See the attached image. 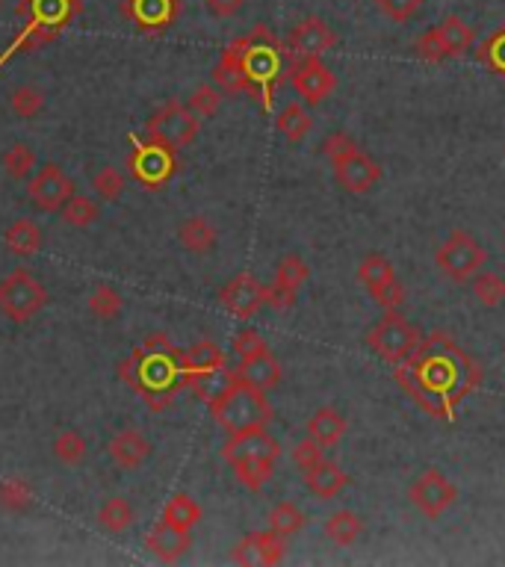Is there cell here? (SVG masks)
<instances>
[{"mask_svg":"<svg viewBox=\"0 0 505 567\" xmlns=\"http://www.w3.org/2000/svg\"><path fill=\"white\" fill-rule=\"evenodd\" d=\"M243 3L246 0H204V6L213 18H234L243 9Z\"/></svg>","mask_w":505,"mask_h":567,"instance_id":"47","label":"cell"},{"mask_svg":"<svg viewBox=\"0 0 505 567\" xmlns=\"http://www.w3.org/2000/svg\"><path fill=\"white\" fill-rule=\"evenodd\" d=\"M27 192H30V201L36 204V210L54 213V210H63L65 201L74 195V184L57 163H45L42 169L33 172Z\"/></svg>","mask_w":505,"mask_h":567,"instance_id":"11","label":"cell"},{"mask_svg":"<svg viewBox=\"0 0 505 567\" xmlns=\"http://www.w3.org/2000/svg\"><path fill=\"white\" fill-rule=\"evenodd\" d=\"M163 520H169L172 526L190 532L192 526L201 520V508H198V503L192 500L190 494H175V497L166 503V508H163Z\"/></svg>","mask_w":505,"mask_h":567,"instance_id":"34","label":"cell"},{"mask_svg":"<svg viewBox=\"0 0 505 567\" xmlns=\"http://www.w3.org/2000/svg\"><path fill=\"white\" fill-rule=\"evenodd\" d=\"M63 222L71 225V228H89L95 219H98V204L89 198V195H71L68 201L63 204Z\"/></svg>","mask_w":505,"mask_h":567,"instance_id":"36","label":"cell"},{"mask_svg":"<svg viewBox=\"0 0 505 567\" xmlns=\"http://www.w3.org/2000/svg\"><path fill=\"white\" fill-rule=\"evenodd\" d=\"M319 151H322V157H325L331 166H337L340 160L352 157V154H355V151H361V148H358V142H355L349 133H328V136L322 139Z\"/></svg>","mask_w":505,"mask_h":567,"instance_id":"41","label":"cell"},{"mask_svg":"<svg viewBox=\"0 0 505 567\" xmlns=\"http://www.w3.org/2000/svg\"><path fill=\"white\" fill-rule=\"evenodd\" d=\"M113 464H119L122 470H136L151 458V441L139 432V429H122L110 446H107Z\"/></svg>","mask_w":505,"mask_h":567,"instance_id":"18","label":"cell"},{"mask_svg":"<svg viewBox=\"0 0 505 567\" xmlns=\"http://www.w3.org/2000/svg\"><path fill=\"white\" fill-rule=\"evenodd\" d=\"M178 240L190 254H207L216 249V228L204 216H187L178 225Z\"/></svg>","mask_w":505,"mask_h":567,"instance_id":"25","label":"cell"},{"mask_svg":"<svg viewBox=\"0 0 505 567\" xmlns=\"http://www.w3.org/2000/svg\"><path fill=\"white\" fill-rule=\"evenodd\" d=\"M420 328L411 325L399 311H384L381 319L367 331V346L387 364L405 361L420 346Z\"/></svg>","mask_w":505,"mask_h":567,"instance_id":"4","label":"cell"},{"mask_svg":"<svg viewBox=\"0 0 505 567\" xmlns=\"http://www.w3.org/2000/svg\"><path fill=\"white\" fill-rule=\"evenodd\" d=\"M130 9L148 27H166L178 15V0H130Z\"/></svg>","mask_w":505,"mask_h":567,"instance_id":"31","label":"cell"},{"mask_svg":"<svg viewBox=\"0 0 505 567\" xmlns=\"http://www.w3.org/2000/svg\"><path fill=\"white\" fill-rule=\"evenodd\" d=\"M133 169H136V178H142L145 184H163L172 172H175V163H172V151L163 148V145H148L139 151V157L133 160Z\"/></svg>","mask_w":505,"mask_h":567,"instance_id":"21","label":"cell"},{"mask_svg":"<svg viewBox=\"0 0 505 567\" xmlns=\"http://www.w3.org/2000/svg\"><path fill=\"white\" fill-rule=\"evenodd\" d=\"M290 51L302 60V57H322L337 45V33L328 27V21L308 15L302 18L293 30H290Z\"/></svg>","mask_w":505,"mask_h":567,"instance_id":"15","label":"cell"},{"mask_svg":"<svg viewBox=\"0 0 505 567\" xmlns=\"http://www.w3.org/2000/svg\"><path fill=\"white\" fill-rule=\"evenodd\" d=\"M423 3H426V0H376L381 15L390 18V21H396V24L414 21V18L423 12Z\"/></svg>","mask_w":505,"mask_h":567,"instance_id":"44","label":"cell"},{"mask_svg":"<svg viewBox=\"0 0 505 567\" xmlns=\"http://www.w3.org/2000/svg\"><path fill=\"white\" fill-rule=\"evenodd\" d=\"M476 42V33L467 21H461L458 15H446L441 24H435L432 30H426L414 51L420 60L426 63H443V60H452V57H461L473 48Z\"/></svg>","mask_w":505,"mask_h":567,"instance_id":"5","label":"cell"},{"mask_svg":"<svg viewBox=\"0 0 505 567\" xmlns=\"http://www.w3.org/2000/svg\"><path fill=\"white\" fill-rule=\"evenodd\" d=\"M293 461H296V467L305 473V470H311L314 464L322 461V446L314 441V438H305V441H299L293 446Z\"/></svg>","mask_w":505,"mask_h":567,"instance_id":"46","label":"cell"},{"mask_svg":"<svg viewBox=\"0 0 505 567\" xmlns=\"http://www.w3.org/2000/svg\"><path fill=\"white\" fill-rule=\"evenodd\" d=\"M305 485L316 500H334V497H340V491H346L349 476L340 470V464L322 458L311 470H305Z\"/></svg>","mask_w":505,"mask_h":567,"instance_id":"20","label":"cell"},{"mask_svg":"<svg viewBox=\"0 0 505 567\" xmlns=\"http://www.w3.org/2000/svg\"><path fill=\"white\" fill-rule=\"evenodd\" d=\"M488 260V252L482 249V243L467 234V231H452L435 252V263L443 275L455 284H464L470 281L476 272H482Z\"/></svg>","mask_w":505,"mask_h":567,"instance_id":"6","label":"cell"},{"mask_svg":"<svg viewBox=\"0 0 505 567\" xmlns=\"http://www.w3.org/2000/svg\"><path fill=\"white\" fill-rule=\"evenodd\" d=\"M181 367H184V376H190V373H204V370L228 367V361H225V352H222L213 340H201V343H195L192 349L181 352Z\"/></svg>","mask_w":505,"mask_h":567,"instance_id":"28","label":"cell"},{"mask_svg":"<svg viewBox=\"0 0 505 567\" xmlns=\"http://www.w3.org/2000/svg\"><path fill=\"white\" fill-rule=\"evenodd\" d=\"M213 420L228 435L249 432V429H266L272 423V405L263 390H257L246 381H237L222 399L210 405Z\"/></svg>","mask_w":505,"mask_h":567,"instance_id":"2","label":"cell"},{"mask_svg":"<svg viewBox=\"0 0 505 567\" xmlns=\"http://www.w3.org/2000/svg\"><path fill=\"white\" fill-rule=\"evenodd\" d=\"M0 163H3V169H6L9 178H15V181H30L33 172H36V151H33L27 142H12V145L3 151Z\"/></svg>","mask_w":505,"mask_h":567,"instance_id":"29","label":"cell"},{"mask_svg":"<svg viewBox=\"0 0 505 567\" xmlns=\"http://www.w3.org/2000/svg\"><path fill=\"white\" fill-rule=\"evenodd\" d=\"M3 3H6V0H0V6H3Z\"/></svg>","mask_w":505,"mask_h":567,"instance_id":"48","label":"cell"},{"mask_svg":"<svg viewBox=\"0 0 505 567\" xmlns=\"http://www.w3.org/2000/svg\"><path fill=\"white\" fill-rule=\"evenodd\" d=\"M476 57H479V63H485L488 68H494L497 74L505 77V24L482 42V48L476 51Z\"/></svg>","mask_w":505,"mask_h":567,"instance_id":"42","label":"cell"},{"mask_svg":"<svg viewBox=\"0 0 505 567\" xmlns=\"http://www.w3.org/2000/svg\"><path fill=\"white\" fill-rule=\"evenodd\" d=\"M222 455L234 467L240 485H246L249 491H260L275 473V464L281 458V443L266 429H249V432L228 435Z\"/></svg>","mask_w":505,"mask_h":567,"instance_id":"1","label":"cell"},{"mask_svg":"<svg viewBox=\"0 0 505 567\" xmlns=\"http://www.w3.org/2000/svg\"><path fill=\"white\" fill-rule=\"evenodd\" d=\"M98 523L107 532L122 535V532H127L133 526V505L127 503L125 497H110L107 503L98 508Z\"/></svg>","mask_w":505,"mask_h":567,"instance_id":"33","label":"cell"},{"mask_svg":"<svg viewBox=\"0 0 505 567\" xmlns=\"http://www.w3.org/2000/svg\"><path fill=\"white\" fill-rule=\"evenodd\" d=\"M334 178H337V184L346 189V192H352V195H367V192H373L376 184L381 181V166L370 154L355 151L352 157H346V160H340V163L334 166Z\"/></svg>","mask_w":505,"mask_h":567,"instance_id":"16","label":"cell"},{"mask_svg":"<svg viewBox=\"0 0 505 567\" xmlns=\"http://www.w3.org/2000/svg\"><path fill=\"white\" fill-rule=\"evenodd\" d=\"M290 80L296 86V92L305 98V104H322L334 89H337V77L328 65L319 57H302L293 65Z\"/></svg>","mask_w":505,"mask_h":567,"instance_id":"13","label":"cell"},{"mask_svg":"<svg viewBox=\"0 0 505 567\" xmlns=\"http://www.w3.org/2000/svg\"><path fill=\"white\" fill-rule=\"evenodd\" d=\"M234 355L243 361V358H254V355H260V352H269V346H266V340H263V334L260 331H254V328H243V331H237V337H234Z\"/></svg>","mask_w":505,"mask_h":567,"instance_id":"45","label":"cell"},{"mask_svg":"<svg viewBox=\"0 0 505 567\" xmlns=\"http://www.w3.org/2000/svg\"><path fill=\"white\" fill-rule=\"evenodd\" d=\"M92 187H95V192H98L104 201H116V198H122V192H125V175H122L116 166H104V169L95 172Z\"/></svg>","mask_w":505,"mask_h":567,"instance_id":"43","label":"cell"},{"mask_svg":"<svg viewBox=\"0 0 505 567\" xmlns=\"http://www.w3.org/2000/svg\"><path fill=\"white\" fill-rule=\"evenodd\" d=\"M187 107H190L198 119H210V116H216L219 107H222V89H219L216 83H204V86H198V89L190 95V104H187Z\"/></svg>","mask_w":505,"mask_h":567,"instance_id":"40","label":"cell"},{"mask_svg":"<svg viewBox=\"0 0 505 567\" xmlns=\"http://www.w3.org/2000/svg\"><path fill=\"white\" fill-rule=\"evenodd\" d=\"M358 281L367 287V293L376 299L381 311H399V305L405 302V287L396 278L393 263L379 252H370L361 257L358 263Z\"/></svg>","mask_w":505,"mask_h":567,"instance_id":"7","label":"cell"},{"mask_svg":"<svg viewBox=\"0 0 505 567\" xmlns=\"http://www.w3.org/2000/svg\"><path fill=\"white\" fill-rule=\"evenodd\" d=\"M122 293L110 284H98L92 293H89V311L98 316V319H113V316L122 314Z\"/></svg>","mask_w":505,"mask_h":567,"instance_id":"37","label":"cell"},{"mask_svg":"<svg viewBox=\"0 0 505 567\" xmlns=\"http://www.w3.org/2000/svg\"><path fill=\"white\" fill-rule=\"evenodd\" d=\"M222 308L237 319H252L260 314V308L266 305V287L254 278L252 272H240L234 275L222 293H219Z\"/></svg>","mask_w":505,"mask_h":567,"instance_id":"12","label":"cell"},{"mask_svg":"<svg viewBox=\"0 0 505 567\" xmlns=\"http://www.w3.org/2000/svg\"><path fill=\"white\" fill-rule=\"evenodd\" d=\"M361 532H364V520L352 508H340L325 520V538L337 547H352L361 538Z\"/></svg>","mask_w":505,"mask_h":567,"instance_id":"26","label":"cell"},{"mask_svg":"<svg viewBox=\"0 0 505 567\" xmlns=\"http://www.w3.org/2000/svg\"><path fill=\"white\" fill-rule=\"evenodd\" d=\"M346 429H349L346 417H343L337 408H331V405L314 411L311 420H308V438H314L322 449H325V446H337V443L343 441Z\"/></svg>","mask_w":505,"mask_h":567,"instance_id":"23","label":"cell"},{"mask_svg":"<svg viewBox=\"0 0 505 567\" xmlns=\"http://www.w3.org/2000/svg\"><path fill=\"white\" fill-rule=\"evenodd\" d=\"M30 505H33V488L24 479H3L0 482V508L27 511Z\"/></svg>","mask_w":505,"mask_h":567,"instance_id":"39","label":"cell"},{"mask_svg":"<svg viewBox=\"0 0 505 567\" xmlns=\"http://www.w3.org/2000/svg\"><path fill=\"white\" fill-rule=\"evenodd\" d=\"M284 538L275 535L272 529L266 532H252L246 535L234 550H231V562L234 565H246V567H272L284 562Z\"/></svg>","mask_w":505,"mask_h":567,"instance_id":"14","label":"cell"},{"mask_svg":"<svg viewBox=\"0 0 505 567\" xmlns=\"http://www.w3.org/2000/svg\"><path fill=\"white\" fill-rule=\"evenodd\" d=\"M190 544V532L172 526L169 520H160V523L148 532V538H145V547H148L157 559H163V562H178V559L190 550Z\"/></svg>","mask_w":505,"mask_h":567,"instance_id":"17","label":"cell"},{"mask_svg":"<svg viewBox=\"0 0 505 567\" xmlns=\"http://www.w3.org/2000/svg\"><path fill=\"white\" fill-rule=\"evenodd\" d=\"M237 378L252 384L257 390L269 393L281 384V364L272 352H260L254 358H243L240 367H237Z\"/></svg>","mask_w":505,"mask_h":567,"instance_id":"19","label":"cell"},{"mask_svg":"<svg viewBox=\"0 0 505 567\" xmlns=\"http://www.w3.org/2000/svg\"><path fill=\"white\" fill-rule=\"evenodd\" d=\"M408 497H411V503L417 505L420 514H426L429 520H435V517H441L443 511H449L455 505L458 488L443 476L441 470H426L408 488Z\"/></svg>","mask_w":505,"mask_h":567,"instance_id":"9","label":"cell"},{"mask_svg":"<svg viewBox=\"0 0 505 567\" xmlns=\"http://www.w3.org/2000/svg\"><path fill=\"white\" fill-rule=\"evenodd\" d=\"M198 116L192 113L187 104H178V101H169L163 110H157L148 122V133H151V142L175 151V148H184L190 145L192 139L198 136Z\"/></svg>","mask_w":505,"mask_h":567,"instance_id":"8","label":"cell"},{"mask_svg":"<svg viewBox=\"0 0 505 567\" xmlns=\"http://www.w3.org/2000/svg\"><path fill=\"white\" fill-rule=\"evenodd\" d=\"M54 455H57V461H63L68 467H77L83 458H86V452H89V443L86 438L77 432V429H63L57 438H54Z\"/></svg>","mask_w":505,"mask_h":567,"instance_id":"35","label":"cell"},{"mask_svg":"<svg viewBox=\"0 0 505 567\" xmlns=\"http://www.w3.org/2000/svg\"><path fill=\"white\" fill-rule=\"evenodd\" d=\"M470 287L476 302L485 308H500L505 302V278L497 272H476L470 278Z\"/></svg>","mask_w":505,"mask_h":567,"instance_id":"32","label":"cell"},{"mask_svg":"<svg viewBox=\"0 0 505 567\" xmlns=\"http://www.w3.org/2000/svg\"><path fill=\"white\" fill-rule=\"evenodd\" d=\"M275 127H278V133L290 142V145H299V142H305V136L311 133V127H314V119H311V113L305 110V104H287L278 116H275Z\"/></svg>","mask_w":505,"mask_h":567,"instance_id":"27","label":"cell"},{"mask_svg":"<svg viewBox=\"0 0 505 567\" xmlns=\"http://www.w3.org/2000/svg\"><path fill=\"white\" fill-rule=\"evenodd\" d=\"M45 305H48V290L30 269L18 266L0 281V314L6 319L30 322Z\"/></svg>","mask_w":505,"mask_h":567,"instance_id":"3","label":"cell"},{"mask_svg":"<svg viewBox=\"0 0 505 567\" xmlns=\"http://www.w3.org/2000/svg\"><path fill=\"white\" fill-rule=\"evenodd\" d=\"M305 523H308V517H305V511L296 503H278L269 511V529L275 535H281L284 541L293 538V535H299L305 529Z\"/></svg>","mask_w":505,"mask_h":567,"instance_id":"30","label":"cell"},{"mask_svg":"<svg viewBox=\"0 0 505 567\" xmlns=\"http://www.w3.org/2000/svg\"><path fill=\"white\" fill-rule=\"evenodd\" d=\"M42 243H45V234H42V228L33 219H18L3 234V246L15 257H33V254H39L42 252Z\"/></svg>","mask_w":505,"mask_h":567,"instance_id":"24","label":"cell"},{"mask_svg":"<svg viewBox=\"0 0 505 567\" xmlns=\"http://www.w3.org/2000/svg\"><path fill=\"white\" fill-rule=\"evenodd\" d=\"M308 275H311V269L299 254L281 257L275 266V281L266 287V305L275 311H290L296 305V293L308 281Z\"/></svg>","mask_w":505,"mask_h":567,"instance_id":"10","label":"cell"},{"mask_svg":"<svg viewBox=\"0 0 505 567\" xmlns=\"http://www.w3.org/2000/svg\"><path fill=\"white\" fill-rule=\"evenodd\" d=\"M240 378L234 370H228V367H219V370H204V373H190L187 376V384H190V390L201 399V402H207V405H213L216 399H222L234 384H237Z\"/></svg>","mask_w":505,"mask_h":567,"instance_id":"22","label":"cell"},{"mask_svg":"<svg viewBox=\"0 0 505 567\" xmlns=\"http://www.w3.org/2000/svg\"><path fill=\"white\" fill-rule=\"evenodd\" d=\"M503 154H505V145H503Z\"/></svg>","mask_w":505,"mask_h":567,"instance_id":"49","label":"cell"},{"mask_svg":"<svg viewBox=\"0 0 505 567\" xmlns=\"http://www.w3.org/2000/svg\"><path fill=\"white\" fill-rule=\"evenodd\" d=\"M45 110V92L39 86H18L12 92V113L18 119H36Z\"/></svg>","mask_w":505,"mask_h":567,"instance_id":"38","label":"cell"}]
</instances>
